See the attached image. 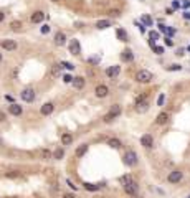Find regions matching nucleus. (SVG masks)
Wrapping results in <instances>:
<instances>
[{
	"mask_svg": "<svg viewBox=\"0 0 190 198\" xmlns=\"http://www.w3.org/2000/svg\"><path fill=\"white\" fill-rule=\"evenodd\" d=\"M149 36H151V45L154 46V41L159 38V33H157V31H151V33H149Z\"/></svg>",
	"mask_w": 190,
	"mask_h": 198,
	"instance_id": "nucleus-28",
	"label": "nucleus"
},
{
	"mask_svg": "<svg viewBox=\"0 0 190 198\" xmlns=\"http://www.w3.org/2000/svg\"><path fill=\"white\" fill-rule=\"evenodd\" d=\"M43 18H45V13H43V12H40V10L33 12V15H31V22H33V23H42Z\"/></svg>",
	"mask_w": 190,
	"mask_h": 198,
	"instance_id": "nucleus-12",
	"label": "nucleus"
},
{
	"mask_svg": "<svg viewBox=\"0 0 190 198\" xmlns=\"http://www.w3.org/2000/svg\"><path fill=\"white\" fill-rule=\"evenodd\" d=\"M121 114V106H118V104H114V106L111 107V111L108 112L106 116H104V122H111V121H114L116 117H118Z\"/></svg>",
	"mask_w": 190,
	"mask_h": 198,
	"instance_id": "nucleus-1",
	"label": "nucleus"
},
{
	"mask_svg": "<svg viewBox=\"0 0 190 198\" xmlns=\"http://www.w3.org/2000/svg\"><path fill=\"white\" fill-rule=\"evenodd\" d=\"M63 155H64V153H63V149H56V150H55V153H53V157H55L56 160L63 159Z\"/></svg>",
	"mask_w": 190,
	"mask_h": 198,
	"instance_id": "nucleus-26",
	"label": "nucleus"
},
{
	"mask_svg": "<svg viewBox=\"0 0 190 198\" xmlns=\"http://www.w3.org/2000/svg\"><path fill=\"white\" fill-rule=\"evenodd\" d=\"M169 121V114L167 112H160L159 116H157V119H155V122L157 124H160V126H162V124H165Z\"/></svg>",
	"mask_w": 190,
	"mask_h": 198,
	"instance_id": "nucleus-15",
	"label": "nucleus"
},
{
	"mask_svg": "<svg viewBox=\"0 0 190 198\" xmlns=\"http://www.w3.org/2000/svg\"><path fill=\"white\" fill-rule=\"evenodd\" d=\"M0 61H2V53H0Z\"/></svg>",
	"mask_w": 190,
	"mask_h": 198,
	"instance_id": "nucleus-43",
	"label": "nucleus"
},
{
	"mask_svg": "<svg viewBox=\"0 0 190 198\" xmlns=\"http://www.w3.org/2000/svg\"><path fill=\"white\" fill-rule=\"evenodd\" d=\"M108 76L109 78H116V76L121 73V66H111V68H108Z\"/></svg>",
	"mask_w": 190,
	"mask_h": 198,
	"instance_id": "nucleus-14",
	"label": "nucleus"
},
{
	"mask_svg": "<svg viewBox=\"0 0 190 198\" xmlns=\"http://www.w3.org/2000/svg\"><path fill=\"white\" fill-rule=\"evenodd\" d=\"M73 84H75L76 89H81V88H84V78H73Z\"/></svg>",
	"mask_w": 190,
	"mask_h": 198,
	"instance_id": "nucleus-18",
	"label": "nucleus"
},
{
	"mask_svg": "<svg viewBox=\"0 0 190 198\" xmlns=\"http://www.w3.org/2000/svg\"><path fill=\"white\" fill-rule=\"evenodd\" d=\"M108 145L109 147H112V149H121V140H118V139H109L108 140Z\"/></svg>",
	"mask_w": 190,
	"mask_h": 198,
	"instance_id": "nucleus-19",
	"label": "nucleus"
},
{
	"mask_svg": "<svg viewBox=\"0 0 190 198\" xmlns=\"http://www.w3.org/2000/svg\"><path fill=\"white\" fill-rule=\"evenodd\" d=\"M40 111H42L43 116H50L51 112L55 111V104H53V103H45V104L42 106V109H40Z\"/></svg>",
	"mask_w": 190,
	"mask_h": 198,
	"instance_id": "nucleus-9",
	"label": "nucleus"
},
{
	"mask_svg": "<svg viewBox=\"0 0 190 198\" xmlns=\"http://www.w3.org/2000/svg\"><path fill=\"white\" fill-rule=\"evenodd\" d=\"M147 109H149V103H147V101H139V103H136V111L137 112H145V111H147Z\"/></svg>",
	"mask_w": 190,
	"mask_h": 198,
	"instance_id": "nucleus-13",
	"label": "nucleus"
},
{
	"mask_svg": "<svg viewBox=\"0 0 190 198\" xmlns=\"http://www.w3.org/2000/svg\"><path fill=\"white\" fill-rule=\"evenodd\" d=\"M121 58H122V61H132V58H134V55H132L131 50H124L122 55H121Z\"/></svg>",
	"mask_w": 190,
	"mask_h": 198,
	"instance_id": "nucleus-17",
	"label": "nucleus"
},
{
	"mask_svg": "<svg viewBox=\"0 0 190 198\" xmlns=\"http://www.w3.org/2000/svg\"><path fill=\"white\" fill-rule=\"evenodd\" d=\"M164 99H165V96H164V94H160V96H159V99H157V104H159V106H162V104H164Z\"/></svg>",
	"mask_w": 190,
	"mask_h": 198,
	"instance_id": "nucleus-34",
	"label": "nucleus"
},
{
	"mask_svg": "<svg viewBox=\"0 0 190 198\" xmlns=\"http://www.w3.org/2000/svg\"><path fill=\"white\" fill-rule=\"evenodd\" d=\"M167 180L170 182V183H177V182H180L182 180V172L180 170H174L169 173V177H167Z\"/></svg>",
	"mask_w": 190,
	"mask_h": 198,
	"instance_id": "nucleus-7",
	"label": "nucleus"
},
{
	"mask_svg": "<svg viewBox=\"0 0 190 198\" xmlns=\"http://www.w3.org/2000/svg\"><path fill=\"white\" fill-rule=\"evenodd\" d=\"M141 145H144L145 149H151L152 145H154V139H152V135L145 134V135L141 137Z\"/></svg>",
	"mask_w": 190,
	"mask_h": 198,
	"instance_id": "nucleus-6",
	"label": "nucleus"
},
{
	"mask_svg": "<svg viewBox=\"0 0 190 198\" xmlns=\"http://www.w3.org/2000/svg\"><path fill=\"white\" fill-rule=\"evenodd\" d=\"M86 150H88V145H86V144L79 145V147L76 149V155H78V157H81V155H84V153H86Z\"/></svg>",
	"mask_w": 190,
	"mask_h": 198,
	"instance_id": "nucleus-23",
	"label": "nucleus"
},
{
	"mask_svg": "<svg viewBox=\"0 0 190 198\" xmlns=\"http://www.w3.org/2000/svg\"><path fill=\"white\" fill-rule=\"evenodd\" d=\"M134 198H137V196H136V195H134Z\"/></svg>",
	"mask_w": 190,
	"mask_h": 198,
	"instance_id": "nucleus-45",
	"label": "nucleus"
},
{
	"mask_svg": "<svg viewBox=\"0 0 190 198\" xmlns=\"http://www.w3.org/2000/svg\"><path fill=\"white\" fill-rule=\"evenodd\" d=\"M84 188L90 190V192H96V190H99V185H93V183H84Z\"/></svg>",
	"mask_w": 190,
	"mask_h": 198,
	"instance_id": "nucleus-25",
	"label": "nucleus"
},
{
	"mask_svg": "<svg viewBox=\"0 0 190 198\" xmlns=\"http://www.w3.org/2000/svg\"><path fill=\"white\" fill-rule=\"evenodd\" d=\"M10 112L13 116H20V114H22V107H20L18 104H12V106H10Z\"/></svg>",
	"mask_w": 190,
	"mask_h": 198,
	"instance_id": "nucleus-20",
	"label": "nucleus"
},
{
	"mask_svg": "<svg viewBox=\"0 0 190 198\" xmlns=\"http://www.w3.org/2000/svg\"><path fill=\"white\" fill-rule=\"evenodd\" d=\"M136 79H137L139 83H149V81L152 79V73L147 71V70H141V71L136 74Z\"/></svg>",
	"mask_w": 190,
	"mask_h": 198,
	"instance_id": "nucleus-2",
	"label": "nucleus"
},
{
	"mask_svg": "<svg viewBox=\"0 0 190 198\" xmlns=\"http://www.w3.org/2000/svg\"><path fill=\"white\" fill-rule=\"evenodd\" d=\"M22 99L25 101V103H31V101L35 99V91L31 89V88L23 89V91H22Z\"/></svg>",
	"mask_w": 190,
	"mask_h": 198,
	"instance_id": "nucleus-3",
	"label": "nucleus"
},
{
	"mask_svg": "<svg viewBox=\"0 0 190 198\" xmlns=\"http://www.w3.org/2000/svg\"><path fill=\"white\" fill-rule=\"evenodd\" d=\"M169 70H170V71H177V70H180V66H179V64H172Z\"/></svg>",
	"mask_w": 190,
	"mask_h": 198,
	"instance_id": "nucleus-37",
	"label": "nucleus"
},
{
	"mask_svg": "<svg viewBox=\"0 0 190 198\" xmlns=\"http://www.w3.org/2000/svg\"><path fill=\"white\" fill-rule=\"evenodd\" d=\"M73 142V135L71 134H63L61 135V144L63 145H68V144H71Z\"/></svg>",
	"mask_w": 190,
	"mask_h": 198,
	"instance_id": "nucleus-21",
	"label": "nucleus"
},
{
	"mask_svg": "<svg viewBox=\"0 0 190 198\" xmlns=\"http://www.w3.org/2000/svg\"><path fill=\"white\" fill-rule=\"evenodd\" d=\"M109 15H111V17H118V15H119V10H111V12H109Z\"/></svg>",
	"mask_w": 190,
	"mask_h": 198,
	"instance_id": "nucleus-36",
	"label": "nucleus"
},
{
	"mask_svg": "<svg viewBox=\"0 0 190 198\" xmlns=\"http://www.w3.org/2000/svg\"><path fill=\"white\" fill-rule=\"evenodd\" d=\"M109 25H111V23H109L108 20H99V22L96 23V28H98V30H104V28H108Z\"/></svg>",
	"mask_w": 190,
	"mask_h": 198,
	"instance_id": "nucleus-22",
	"label": "nucleus"
},
{
	"mask_svg": "<svg viewBox=\"0 0 190 198\" xmlns=\"http://www.w3.org/2000/svg\"><path fill=\"white\" fill-rule=\"evenodd\" d=\"M42 157H45V159H48V157H50V152H48V150H42Z\"/></svg>",
	"mask_w": 190,
	"mask_h": 198,
	"instance_id": "nucleus-38",
	"label": "nucleus"
},
{
	"mask_svg": "<svg viewBox=\"0 0 190 198\" xmlns=\"http://www.w3.org/2000/svg\"><path fill=\"white\" fill-rule=\"evenodd\" d=\"M94 92H96V96H98V98H106L109 89H108V86H104V84H99V86L96 88Z\"/></svg>",
	"mask_w": 190,
	"mask_h": 198,
	"instance_id": "nucleus-10",
	"label": "nucleus"
},
{
	"mask_svg": "<svg viewBox=\"0 0 190 198\" xmlns=\"http://www.w3.org/2000/svg\"><path fill=\"white\" fill-rule=\"evenodd\" d=\"M55 43L56 45H64V43H66V36H64V33H56L55 35Z\"/></svg>",
	"mask_w": 190,
	"mask_h": 198,
	"instance_id": "nucleus-16",
	"label": "nucleus"
},
{
	"mask_svg": "<svg viewBox=\"0 0 190 198\" xmlns=\"http://www.w3.org/2000/svg\"><path fill=\"white\" fill-rule=\"evenodd\" d=\"M0 145H2V139H0Z\"/></svg>",
	"mask_w": 190,
	"mask_h": 198,
	"instance_id": "nucleus-44",
	"label": "nucleus"
},
{
	"mask_svg": "<svg viewBox=\"0 0 190 198\" xmlns=\"http://www.w3.org/2000/svg\"><path fill=\"white\" fill-rule=\"evenodd\" d=\"M3 18H5V15H3V13H2V12H0V23H2V22H3Z\"/></svg>",
	"mask_w": 190,
	"mask_h": 198,
	"instance_id": "nucleus-40",
	"label": "nucleus"
},
{
	"mask_svg": "<svg viewBox=\"0 0 190 198\" xmlns=\"http://www.w3.org/2000/svg\"><path fill=\"white\" fill-rule=\"evenodd\" d=\"M142 22L145 23V25H152V18L149 17V15H144V17H142Z\"/></svg>",
	"mask_w": 190,
	"mask_h": 198,
	"instance_id": "nucleus-31",
	"label": "nucleus"
},
{
	"mask_svg": "<svg viewBox=\"0 0 190 198\" xmlns=\"http://www.w3.org/2000/svg\"><path fill=\"white\" fill-rule=\"evenodd\" d=\"M2 48H3V50L12 51V50L17 48V43H15V40H3V41H2Z\"/></svg>",
	"mask_w": 190,
	"mask_h": 198,
	"instance_id": "nucleus-11",
	"label": "nucleus"
},
{
	"mask_svg": "<svg viewBox=\"0 0 190 198\" xmlns=\"http://www.w3.org/2000/svg\"><path fill=\"white\" fill-rule=\"evenodd\" d=\"M12 30H15V31H18V30H22V22H12Z\"/></svg>",
	"mask_w": 190,
	"mask_h": 198,
	"instance_id": "nucleus-27",
	"label": "nucleus"
},
{
	"mask_svg": "<svg viewBox=\"0 0 190 198\" xmlns=\"http://www.w3.org/2000/svg\"><path fill=\"white\" fill-rule=\"evenodd\" d=\"M124 190H126V193H127V195H132V196H134L136 193H137V183H136L134 180H131L129 183L124 185Z\"/></svg>",
	"mask_w": 190,
	"mask_h": 198,
	"instance_id": "nucleus-5",
	"label": "nucleus"
},
{
	"mask_svg": "<svg viewBox=\"0 0 190 198\" xmlns=\"http://www.w3.org/2000/svg\"><path fill=\"white\" fill-rule=\"evenodd\" d=\"M118 38L121 41H127V33L122 30V28H118Z\"/></svg>",
	"mask_w": 190,
	"mask_h": 198,
	"instance_id": "nucleus-24",
	"label": "nucleus"
},
{
	"mask_svg": "<svg viewBox=\"0 0 190 198\" xmlns=\"http://www.w3.org/2000/svg\"><path fill=\"white\" fill-rule=\"evenodd\" d=\"M51 2H61V0H51Z\"/></svg>",
	"mask_w": 190,
	"mask_h": 198,
	"instance_id": "nucleus-42",
	"label": "nucleus"
},
{
	"mask_svg": "<svg viewBox=\"0 0 190 198\" xmlns=\"http://www.w3.org/2000/svg\"><path fill=\"white\" fill-rule=\"evenodd\" d=\"M154 51H155L157 55H162L164 53V48L162 46H154Z\"/></svg>",
	"mask_w": 190,
	"mask_h": 198,
	"instance_id": "nucleus-33",
	"label": "nucleus"
},
{
	"mask_svg": "<svg viewBox=\"0 0 190 198\" xmlns=\"http://www.w3.org/2000/svg\"><path fill=\"white\" fill-rule=\"evenodd\" d=\"M61 68H66L68 71L75 70V66H73V63H68V61H64V63H61Z\"/></svg>",
	"mask_w": 190,
	"mask_h": 198,
	"instance_id": "nucleus-29",
	"label": "nucleus"
},
{
	"mask_svg": "<svg viewBox=\"0 0 190 198\" xmlns=\"http://www.w3.org/2000/svg\"><path fill=\"white\" fill-rule=\"evenodd\" d=\"M63 81L64 83H73V76L71 74H64L63 76Z\"/></svg>",
	"mask_w": 190,
	"mask_h": 198,
	"instance_id": "nucleus-32",
	"label": "nucleus"
},
{
	"mask_svg": "<svg viewBox=\"0 0 190 198\" xmlns=\"http://www.w3.org/2000/svg\"><path fill=\"white\" fill-rule=\"evenodd\" d=\"M51 71H53V74H60V73H61V64H55Z\"/></svg>",
	"mask_w": 190,
	"mask_h": 198,
	"instance_id": "nucleus-30",
	"label": "nucleus"
},
{
	"mask_svg": "<svg viewBox=\"0 0 190 198\" xmlns=\"http://www.w3.org/2000/svg\"><path fill=\"white\" fill-rule=\"evenodd\" d=\"M70 51H71V55H79L81 53V46H79L78 40H71L70 41Z\"/></svg>",
	"mask_w": 190,
	"mask_h": 198,
	"instance_id": "nucleus-8",
	"label": "nucleus"
},
{
	"mask_svg": "<svg viewBox=\"0 0 190 198\" xmlns=\"http://www.w3.org/2000/svg\"><path fill=\"white\" fill-rule=\"evenodd\" d=\"M48 31H50V27H48V25H43V27H42V33H48Z\"/></svg>",
	"mask_w": 190,
	"mask_h": 198,
	"instance_id": "nucleus-35",
	"label": "nucleus"
},
{
	"mask_svg": "<svg viewBox=\"0 0 190 198\" xmlns=\"http://www.w3.org/2000/svg\"><path fill=\"white\" fill-rule=\"evenodd\" d=\"M5 119V114H3V112H0V121H3Z\"/></svg>",
	"mask_w": 190,
	"mask_h": 198,
	"instance_id": "nucleus-41",
	"label": "nucleus"
},
{
	"mask_svg": "<svg viewBox=\"0 0 190 198\" xmlns=\"http://www.w3.org/2000/svg\"><path fill=\"white\" fill-rule=\"evenodd\" d=\"M63 198H75V195H71V193H66V195H64Z\"/></svg>",
	"mask_w": 190,
	"mask_h": 198,
	"instance_id": "nucleus-39",
	"label": "nucleus"
},
{
	"mask_svg": "<svg viewBox=\"0 0 190 198\" xmlns=\"http://www.w3.org/2000/svg\"><path fill=\"white\" fill-rule=\"evenodd\" d=\"M124 162H126V165H136V164H137V155H136V152H132V150L126 152V155H124Z\"/></svg>",
	"mask_w": 190,
	"mask_h": 198,
	"instance_id": "nucleus-4",
	"label": "nucleus"
}]
</instances>
